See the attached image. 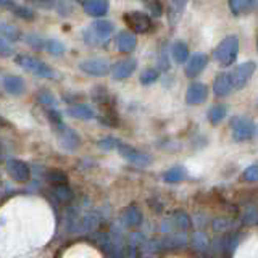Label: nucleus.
<instances>
[{
  "label": "nucleus",
  "mask_w": 258,
  "mask_h": 258,
  "mask_svg": "<svg viewBox=\"0 0 258 258\" xmlns=\"http://www.w3.org/2000/svg\"><path fill=\"white\" fill-rule=\"evenodd\" d=\"M124 21L129 28L136 32H149L153 29V23L150 20V16L144 12H127L124 15Z\"/></svg>",
  "instance_id": "1a4fd4ad"
},
{
  "label": "nucleus",
  "mask_w": 258,
  "mask_h": 258,
  "mask_svg": "<svg viewBox=\"0 0 258 258\" xmlns=\"http://www.w3.org/2000/svg\"><path fill=\"white\" fill-rule=\"evenodd\" d=\"M53 192H55V197L60 202H63V204H70V202L75 199V194H73V190L70 189L68 184L56 185V187H53Z\"/></svg>",
  "instance_id": "c85d7f7f"
},
{
  "label": "nucleus",
  "mask_w": 258,
  "mask_h": 258,
  "mask_svg": "<svg viewBox=\"0 0 258 258\" xmlns=\"http://www.w3.org/2000/svg\"><path fill=\"white\" fill-rule=\"evenodd\" d=\"M255 7L253 2H248V0H231L229 2V8L232 10L234 15H240V13H247L248 10H252Z\"/></svg>",
  "instance_id": "7c9ffc66"
},
{
  "label": "nucleus",
  "mask_w": 258,
  "mask_h": 258,
  "mask_svg": "<svg viewBox=\"0 0 258 258\" xmlns=\"http://www.w3.org/2000/svg\"><path fill=\"white\" fill-rule=\"evenodd\" d=\"M208 97V87L202 83H192L187 87V94H185V102L189 105H200L207 100Z\"/></svg>",
  "instance_id": "4468645a"
},
{
  "label": "nucleus",
  "mask_w": 258,
  "mask_h": 258,
  "mask_svg": "<svg viewBox=\"0 0 258 258\" xmlns=\"http://www.w3.org/2000/svg\"><path fill=\"white\" fill-rule=\"evenodd\" d=\"M244 179L247 182H256L258 181V165H250L244 171Z\"/></svg>",
  "instance_id": "c9c22d12"
},
{
  "label": "nucleus",
  "mask_w": 258,
  "mask_h": 258,
  "mask_svg": "<svg viewBox=\"0 0 258 258\" xmlns=\"http://www.w3.org/2000/svg\"><path fill=\"white\" fill-rule=\"evenodd\" d=\"M121 223L127 228H136V226H141L142 221H144V216H142V212L139 210V207L136 205H129L123 210V213H121Z\"/></svg>",
  "instance_id": "f3484780"
},
{
  "label": "nucleus",
  "mask_w": 258,
  "mask_h": 258,
  "mask_svg": "<svg viewBox=\"0 0 258 258\" xmlns=\"http://www.w3.org/2000/svg\"><path fill=\"white\" fill-rule=\"evenodd\" d=\"M37 99L40 102V105L47 110H58V102H56V99L53 97L52 92H48L47 89H44V91H40L39 95H37Z\"/></svg>",
  "instance_id": "393cba45"
},
{
  "label": "nucleus",
  "mask_w": 258,
  "mask_h": 258,
  "mask_svg": "<svg viewBox=\"0 0 258 258\" xmlns=\"http://www.w3.org/2000/svg\"><path fill=\"white\" fill-rule=\"evenodd\" d=\"M7 173L10 174L12 179H15L16 182H28L31 177V168L24 163L21 160L16 158H10L5 163Z\"/></svg>",
  "instance_id": "9d476101"
},
{
  "label": "nucleus",
  "mask_w": 258,
  "mask_h": 258,
  "mask_svg": "<svg viewBox=\"0 0 258 258\" xmlns=\"http://www.w3.org/2000/svg\"><path fill=\"white\" fill-rule=\"evenodd\" d=\"M255 70H256L255 61H245V63L239 64V67H236L232 71H229L228 76H229L231 86L234 91H239V89L244 87L250 81V78H252Z\"/></svg>",
  "instance_id": "0eeeda50"
},
{
  "label": "nucleus",
  "mask_w": 258,
  "mask_h": 258,
  "mask_svg": "<svg viewBox=\"0 0 258 258\" xmlns=\"http://www.w3.org/2000/svg\"><path fill=\"white\" fill-rule=\"evenodd\" d=\"M226 118V107L224 105H213L212 108L208 110V119L210 123L218 124Z\"/></svg>",
  "instance_id": "c756f323"
},
{
  "label": "nucleus",
  "mask_w": 258,
  "mask_h": 258,
  "mask_svg": "<svg viewBox=\"0 0 258 258\" xmlns=\"http://www.w3.org/2000/svg\"><path fill=\"white\" fill-rule=\"evenodd\" d=\"M119 142H121V141L115 139V137L107 136V137H103V139H100V141H99V147H100V149H105V150L118 149Z\"/></svg>",
  "instance_id": "f704fd0d"
},
{
  "label": "nucleus",
  "mask_w": 258,
  "mask_h": 258,
  "mask_svg": "<svg viewBox=\"0 0 258 258\" xmlns=\"http://www.w3.org/2000/svg\"><path fill=\"white\" fill-rule=\"evenodd\" d=\"M67 115L71 116V118L89 121V119L95 118V111L86 103H75V105H71V107L67 108Z\"/></svg>",
  "instance_id": "a211bd4d"
},
{
  "label": "nucleus",
  "mask_w": 258,
  "mask_h": 258,
  "mask_svg": "<svg viewBox=\"0 0 258 258\" xmlns=\"http://www.w3.org/2000/svg\"><path fill=\"white\" fill-rule=\"evenodd\" d=\"M113 29H115V26H113L111 21L97 20L84 31V40L92 45H102L108 40Z\"/></svg>",
  "instance_id": "39448f33"
},
{
  "label": "nucleus",
  "mask_w": 258,
  "mask_h": 258,
  "mask_svg": "<svg viewBox=\"0 0 258 258\" xmlns=\"http://www.w3.org/2000/svg\"><path fill=\"white\" fill-rule=\"evenodd\" d=\"M0 5L10 8V10L13 12V15L18 16V18H21V20H28V21L34 20V12H32L31 8L24 7V5H16V4H10V2H0Z\"/></svg>",
  "instance_id": "4be33fe9"
},
{
  "label": "nucleus",
  "mask_w": 258,
  "mask_h": 258,
  "mask_svg": "<svg viewBox=\"0 0 258 258\" xmlns=\"http://www.w3.org/2000/svg\"><path fill=\"white\" fill-rule=\"evenodd\" d=\"M157 79H158V71L155 68H147L141 75V79L139 81H141L142 86H150V84L155 83Z\"/></svg>",
  "instance_id": "72a5a7b5"
},
{
  "label": "nucleus",
  "mask_w": 258,
  "mask_h": 258,
  "mask_svg": "<svg viewBox=\"0 0 258 258\" xmlns=\"http://www.w3.org/2000/svg\"><path fill=\"white\" fill-rule=\"evenodd\" d=\"M163 240L166 248H181L187 244V231L190 229V218L184 212H174L163 221Z\"/></svg>",
  "instance_id": "f257e3e1"
},
{
  "label": "nucleus",
  "mask_w": 258,
  "mask_h": 258,
  "mask_svg": "<svg viewBox=\"0 0 258 258\" xmlns=\"http://www.w3.org/2000/svg\"><path fill=\"white\" fill-rule=\"evenodd\" d=\"M0 52H2V55L4 56H8V55H12V52H13V48L7 44V40L2 37L0 39Z\"/></svg>",
  "instance_id": "37998d69"
},
{
  "label": "nucleus",
  "mask_w": 258,
  "mask_h": 258,
  "mask_svg": "<svg viewBox=\"0 0 258 258\" xmlns=\"http://www.w3.org/2000/svg\"><path fill=\"white\" fill-rule=\"evenodd\" d=\"M207 64H208L207 55H204V53H194L189 58L187 64H185V75H187L189 78H196V76H199L200 73L207 68Z\"/></svg>",
  "instance_id": "dca6fc26"
},
{
  "label": "nucleus",
  "mask_w": 258,
  "mask_h": 258,
  "mask_svg": "<svg viewBox=\"0 0 258 258\" xmlns=\"http://www.w3.org/2000/svg\"><path fill=\"white\" fill-rule=\"evenodd\" d=\"M184 7H185V2H171V4H168V21L174 24L177 20L181 18V15H182V10H184Z\"/></svg>",
  "instance_id": "bb28decb"
},
{
  "label": "nucleus",
  "mask_w": 258,
  "mask_h": 258,
  "mask_svg": "<svg viewBox=\"0 0 258 258\" xmlns=\"http://www.w3.org/2000/svg\"><path fill=\"white\" fill-rule=\"evenodd\" d=\"M256 45H258V42H256Z\"/></svg>",
  "instance_id": "c03bdc74"
},
{
  "label": "nucleus",
  "mask_w": 258,
  "mask_h": 258,
  "mask_svg": "<svg viewBox=\"0 0 258 258\" xmlns=\"http://www.w3.org/2000/svg\"><path fill=\"white\" fill-rule=\"evenodd\" d=\"M136 45H137V39H136V36L133 34V32L121 31L119 34L116 36V47H118L119 52L129 53V52L134 50Z\"/></svg>",
  "instance_id": "6ab92c4d"
},
{
  "label": "nucleus",
  "mask_w": 258,
  "mask_h": 258,
  "mask_svg": "<svg viewBox=\"0 0 258 258\" xmlns=\"http://www.w3.org/2000/svg\"><path fill=\"white\" fill-rule=\"evenodd\" d=\"M119 152V155L123 157L124 160H127L129 163H133V165H137V166H149L152 163V158L150 155H147V153H144L141 150H137L136 147H133V145H129V144H124V142H119L118 145V149Z\"/></svg>",
  "instance_id": "6e6552de"
},
{
  "label": "nucleus",
  "mask_w": 258,
  "mask_h": 258,
  "mask_svg": "<svg viewBox=\"0 0 258 258\" xmlns=\"http://www.w3.org/2000/svg\"><path fill=\"white\" fill-rule=\"evenodd\" d=\"M185 177V169L182 168V166H174V168H169L168 171H165V174H163V179L166 181V182H171V184H174V182H181L182 179Z\"/></svg>",
  "instance_id": "a878e982"
},
{
  "label": "nucleus",
  "mask_w": 258,
  "mask_h": 258,
  "mask_svg": "<svg viewBox=\"0 0 258 258\" xmlns=\"http://www.w3.org/2000/svg\"><path fill=\"white\" fill-rule=\"evenodd\" d=\"M171 55L176 63H184L189 58V47L182 40H177V42L173 44L171 47Z\"/></svg>",
  "instance_id": "b1692460"
},
{
  "label": "nucleus",
  "mask_w": 258,
  "mask_h": 258,
  "mask_svg": "<svg viewBox=\"0 0 258 258\" xmlns=\"http://www.w3.org/2000/svg\"><path fill=\"white\" fill-rule=\"evenodd\" d=\"M192 242H194V247L197 250H207V247H208V240L202 232H197L196 236H194Z\"/></svg>",
  "instance_id": "58836bf2"
},
{
  "label": "nucleus",
  "mask_w": 258,
  "mask_h": 258,
  "mask_svg": "<svg viewBox=\"0 0 258 258\" xmlns=\"http://www.w3.org/2000/svg\"><path fill=\"white\" fill-rule=\"evenodd\" d=\"M45 179L50 182L53 187H56V185H64V184H67L68 176L64 174L63 171H60V169H50V171H47Z\"/></svg>",
  "instance_id": "cd10ccee"
},
{
  "label": "nucleus",
  "mask_w": 258,
  "mask_h": 258,
  "mask_svg": "<svg viewBox=\"0 0 258 258\" xmlns=\"http://www.w3.org/2000/svg\"><path fill=\"white\" fill-rule=\"evenodd\" d=\"M213 91H215L216 97H226V95H229L234 91L232 86H231L228 73H221V75H218L215 78V81H213Z\"/></svg>",
  "instance_id": "aec40b11"
},
{
  "label": "nucleus",
  "mask_w": 258,
  "mask_h": 258,
  "mask_svg": "<svg viewBox=\"0 0 258 258\" xmlns=\"http://www.w3.org/2000/svg\"><path fill=\"white\" fill-rule=\"evenodd\" d=\"M108 2H103V0H87V2H83L84 12L91 16H103L108 12Z\"/></svg>",
  "instance_id": "412c9836"
},
{
  "label": "nucleus",
  "mask_w": 258,
  "mask_h": 258,
  "mask_svg": "<svg viewBox=\"0 0 258 258\" xmlns=\"http://www.w3.org/2000/svg\"><path fill=\"white\" fill-rule=\"evenodd\" d=\"M137 68V61L134 58H126L121 60L116 64H113L111 75L115 81H124L126 78H129L134 73V70Z\"/></svg>",
  "instance_id": "2eb2a0df"
},
{
  "label": "nucleus",
  "mask_w": 258,
  "mask_h": 258,
  "mask_svg": "<svg viewBox=\"0 0 258 258\" xmlns=\"http://www.w3.org/2000/svg\"><path fill=\"white\" fill-rule=\"evenodd\" d=\"M55 8H56V12H58L61 16H68V15L73 13V5L68 4V2H58Z\"/></svg>",
  "instance_id": "a19ab883"
},
{
  "label": "nucleus",
  "mask_w": 258,
  "mask_h": 258,
  "mask_svg": "<svg viewBox=\"0 0 258 258\" xmlns=\"http://www.w3.org/2000/svg\"><path fill=\"white\" fill-rule=\"evenodd\" d=\"M53 131H55L56 137H58V141H60V144H61V147H63V149H67V150H75V149L79 147V142H81L79 136H78L75 131H73V129H71L70 126H67V124L63 123L61 126L53 127Z\"/></svg>",
  "instance_id": "9b49d317"
},
{
  "label": "nucleus",
  "mask_w": 258,
  "mask_h": 258,
  "mask_svg": "<svg viewBox=\"0 0 258 258\" xmlns=\"http://www.w3.org/2000/svg\"><path fill=\"white\" fill-rule=\"evenodd\" d=\"M239 55V39L236 36H228L223 39L220 45L215 48V60L221 64V67H231L236 61Z\"/></svg>",
  "instance_id": "20e7f679"
},
{
  "label": "nucleus",
  "mask_w": 258,
  "mask_h": 258,
  "mask_svg": "<svg viewBox=\"0 0 258 258\" xmlns=\"http://www.w3.org/2000/svg\"><path fill=\"white\" fill-rule=\"evenodd\" d=\"M2 87L8 95L20 97L26 91V84H24L23 78L16 75H4L2 76Z\"/></svg>",
  "instance_id": "ddd939ff"
},
{
  "label": "nucleus",
  "mask_w": 258,
  "mask_h": 258,
  "mask_svg": "<svg viewBox=\"0 0 258 258\" xmlns=\"http://www.w3.org/2000/svg\"><path fill=\"white\" fill-rule=\"evenodd\" d=\"M79 70L91 76H103L110 71V63L103 58H89L79 63Z\"/></svg>",
  "instance_id": "f8f14e48"
},
{
  "label": "nucleus",
  "mask_w": 258,
  "mask_h": 258,
  "mask_svg": "<svg viewBox=\"0 0 258 258\" xmlns=\"http://www.w3.org/2000/svg\"><path fill=\"white\" fill-rule=\"evenodd\" d=\"M26 40V44L31 45L32 48H36V50H45V44H47V39H44L42 36L39 34H28L24 37Z\"/></svg>",
  "instance_id": "473e14b6"
},
{
  "label": "nucleus",
  "mask_w": 258,
  "mask_h": 258,
  "mask_svg": "<svg viewBox=\"0 0 258 258\" xmlns=\"http://www.w3.org/2000/svg\"><path fill=\"white\" fill-rule=\"evenodd\" d=\"M15 61L23 70H28L32 73V75H36L39 78H44V79H55L56 78V73L48 67L45 61L34 58V56H31V55L20 53V55L15 56Z\"/></svg>",
  "instance_id": "7ed1b4c3"
},
{
  "label": "nucleus",
  "mask_w": 258,
  "mask_h": 258,
  "mask_svg": "<svg viewBox=\"0 0 258 258\" xmlns=\"http://www.w3.org/2000/svg\"><path fill=\"white\" fill-rule=\"evenodd\" d=\"M100 215L91 212V210H83L81 205H73L68 208V216H67V226L70 232H92L99 228L100 224Z\"/></svg>",
  "instance_id": "f03ea898"
},
{
  "label": "nucleus",
  "mask_w": 258,
  "mask_h": 258,
  "mask_svg": "<svg viewBox=\"0 0 258 258\" xmlns=\"http://www.w3.org/2000/svg\"><path fill=\"white\" fill-rule=\"evenodd\" d=\"M169 56H168V52L165 50V48H161L160 53H158V68L161 71H168L169 70Z\"/></svg>",
  "instance_id": "e433bc0d"
},
{
  "label": "nucleus",
  "mask_w": 258,
  "mask_h": 258,
  "mask_svg": "<svg viewBox=\"0 0 258 258\" xmlns=\"http://www.w3.org/2000/svg\"><path fill=\"white\" fill-rule=\"evenodd\" d=\"M45 50L50 53L52 56H61L64 53V45L56 39H47Z\"/></svg>",
  "instance_id": "2f4dec72"
},
{
  "label": "nucleus",
  "mask_w": 258,
  "mask_h": 258,
  "mask_svg": "<svg viewBox=\"0 0 258 258\" xmlns=\"http://www.w3.org/2000/svg\"><path fill=\"white\" fill-rule=\"evenodd\" d=\"M258 220V212L255 207H247L244 213V223H255Z\"/></svg>",
  "instance_id": "ea45409f"
},
{
  "label": "nucleus",
  "mask_w": 258,
  "mask_h": 258,
  "mask_svg": "<svg viewBox=\"0 0 258 258\" xmlns=\"http://www.w3.org/2000/svg\"><path fill=\"white\" fill-rule=\"evenodd\" d=\"M147 8H149L150 13L153 16H161V13H163V10H161V5L158 2H150V4H147Z\"/></svg>",
  "instance_id": "79ce46f5"
},
{
  "label": "nucleus",
  "mask_w": 258,
  "mask_h": 258,
  "mask_svg": "<svg viewBox=\"0 0 258 258\" xmlns=\"http://www.w3.org/2000/svg\"><path fill=\"white\" fill-rule=\"evenodd\" d=\"M232 226H234V223H232L231 220H224V218H220V220H215V221H213V228H215V231H220V232L228 231V229H232Z\"/></svg>",
  "instance_id": "4c0bfd02"
},
{
  "label": "nucleus",
  "mask_w": 258,
  "mask_h": 258,
  "mask_svg": "<svg viewBox=\"0 0 258 258\" xmlns=\"http://www.w3.org/2000/svg\"><path fill=\"white\" fill-rule=\"evenodd\" d=\"M231 127H232V139L236 142L250 141L255 136V124L250 118L234 116L231 119Z\"/></svg>",
  "instance_id": "423d86ee"
},
{
  "label": "nucleus",
  "mask_w": 258,
  "mask_h": 258,
  "mask_svg": "<svg viewBox=\"0 0 258 258\" xmlns=\"http://www.w3.org/2000/svg\"><path fill=\"white\" fill-rule=\"evenodd\" d=\"M0 34H2V37L5 40H10V42H16V40L21 39V32L20 29L13 26V24L7 23V21H0Z\"/></svg>",
  "instance_id": "5701e85b"
}]
</instances>
